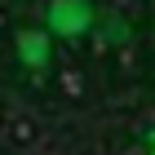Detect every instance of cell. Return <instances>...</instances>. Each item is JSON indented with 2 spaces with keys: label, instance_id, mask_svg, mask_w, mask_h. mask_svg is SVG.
<instances>
[{
  "label": "cell",
  "instance_id": "cell-1",
  "mask_svg": "<svg viewBox=\"0 0 155 155\" xmlns=\"http://www.w3.org/2000/svg\"><path fill=\"white\" fill-rule=\"evenodd\" d=\"M49 22L58 27L62 36H80L84 27H89V5H84V0H53Z\"/></svg>",
  "mask_w": 155,
  "mask_h": 155
},
{
  "label": "cell",
  "instance_id": "cell-2",
  "mask_svg": "<svg viewBox=\"0 0 155 155\" xmlns=\"http://www.w3.org/2000/svg\"><path fill=\"white\" fill-rule=\"evenodd\" d=\"M45 49H49V36H45V31H31V36L18 40V53H22V58H31L36 67H45Z\"/></svg>",
  "mask_w": 155,
  "mask_h": 155
}]
</instances>
